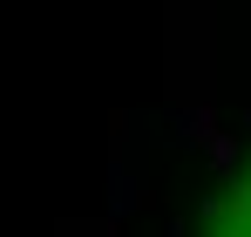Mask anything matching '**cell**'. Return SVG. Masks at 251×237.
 I'll return each mask as SVG.
<instances>
[{"instance_id": "obj_1", "label": "cell", "mask_w": 251, "mask_h": 237, "mask_svg": "<svg viewBox=\"0 0 251 237\" xmlns=\"http://www.w3.org/2000/svg\"><path fill=\"white\" fill-rule=\"evenodd\" d=\"M204 237H251V156L238 163V176L210 197V210H204Z\"/></svg>"}]
</instances>
